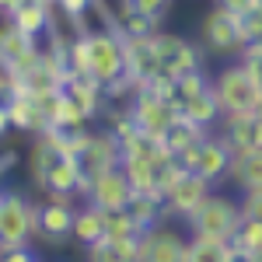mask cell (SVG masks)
Instances as JSON below:
<instances>
[{"label": "cell", "mask_w": 262, "mask_h": 262, "mask_svg": "<svg viewBox=\"0 0 262 262\" xmlns=\"http://www.w3.org/2000/svg\"><path fill=\"white\" fill-rule=\"evenodd\" d=\"M70 70L95 77L101 88L126 77V42L116 28H91L70 46Z\"/></svg>", "instance_id": "cell-1"}, {"label": "cell", "mask_w": 262, "mask_h": 262, "mask_svg": "<svg viewBox=\"0 0 262 262\" xmlns=\"http://www.w3.org/2000/svg\"><path fill=\"white\" fill-rule=\"evenodd\" d=\"M245 213H242V196L234 192H210L206 200L200 203V210L185 221V231L189 234H203V238H224V242H231L234 238V231L242 227Z\"/></svg>", "instance_id": "cell-2"}, {"label": "cell", "mask_w": 262, "mask_h": 262, "mask_svg": "<svg viewBox=\"0 0 262 262\" xmlns=\"http://www.w3.org/2000/svg\"><path fill=\"white\" fill-rule=\"evenodd\" d=\"M213 95L221 105L224 116H234V112H255V105L262 98V81L245 67L242 60H227L213 74Z\"/></svg>", "instance_id": "cell-3"}, {"label": "cell", "mask_w": 262, "mask_h": 262, "mask_svg": "<svg viewBox=\"0 0 262 262\" xmlns=\"http://www.w3.org/2000/svg\"><path fill=\"white\" fill-rule=\"evenodd\" d=\"M200 46L206 49V56H217V60H238L242 49L248 46L245 39V25L238 14H231L227 7L213 4L200 21Z\"/></svg>", "instance_id": "cell-4"}, {"label": "cell", "mask_w": 262, "mask_h": 262, "mask_svg": "<svg viewBox=\"0 0 262 262\" xmlns=\"http://www.w3.org/2000/svg\"><path fill=\"white\" fill-rule=\"evenodd\" d=\"M32 234H39V206L21 192H0V248L28 245Z\"/></svg>", "instance_id": "cell-5"}, {"label": "cell", "mask_w": 262, "mask_h": 262, "mask_svg": "<svg viewBox=\"0 0 262 262\" xmlns=\"http://www.w3.org/2000/svg\"><path fill=\"white\" fill-rule=\"evenodd\" d=\"M185 248H189V234L175 224L161 221L140 234L137 262H185Z\"/></svg>", "instance_id": "cell-6"}, {"label": "cell", "mask_w": 262, "mask_h": 262, "mask_svg": "<svg viewBox=\"0 0 262 262\" xmlns=\"http://www.w3.org/2000/svg\"><path fill=\"white\" fill-rule=\"evenodd\" d=\"M213 192V182H206L203 175H196V171H179L175 175V182L164 189V210H168V217H175V221H189L196 210H200V203L206 200Z\"/></svg>", "instance_id": "cell-7"}, {"label": "cell", "mask_w": 262, "mask_h": 262, "mask_svg": "<svg viewBox=\"0 0 262 262\" xmlns=\"http://www.w3.org/2000/svg\"><path fill=\"white\" fill-rule=\"evenodd\" d=\"M129 116L137 122V129H143V133L154 137V140H164V133L182 119L175 101H164V98H158V95H150V91H137V98L129 105Z\"/></svg>", "instance_id": "cell-8"}, {"label": "cell", "mask_w": 262, "mask_h": 262, "mask_svg": "<svg viewBox=\"0 0 262 262\" xmlns=\"http://www.w3.org/2000/svg\"><path fill=\"white\" fill-rule=\"evenodd\" d=\"M77 164H81L84 179L91 182L95 175L101 171H112L122 164V147H119V137L112 129H91L88 140H84L81 154H77Z\"/></svg>", "instance_id": "cell-9"}, {"label": "cell", "mask_w": 262, "mask_h": 262, "mask_svg": "<svg viewBox=\"0 0 262 262\" xmlns=\"http://www.w3.org/2000/svg\"><path fill=\"white\" fill-rule=\"evenodd\" d=\"M231 161H234V154H231V147L224 143L221 133H206L196 147V158L189 161V171H196L203 175L206 182H213V185H221L227 182L231 175Z\"/></svg>", "instance_id": "cell-10"}, {"label": "cell", "mask_w": 262, "mask_h": 262, "mask_svg": "<svg viewBox=\"0 0 262 262\" xmlns=\"http://www.w3.org/2000/svg\"><path fill=\"white\" fill-rule=\"evenodd\" d=\"M84 200L95 203L98 210H105V213H116V210H126V206H129L133 185H129L126 175H122V168H112V171H101V175H95V179L88 182Z\"/></svg>", "instance_id": "cell-11"}, {"label": "cell", "mask_w": 262, "mask_h": 262, "mask_svg": "<svg viewBox=\"0 0 262 262\" xmlns=\"http://www.w3.org/2000/svg\"><path fill=\"white\" fill-rule=\"evenodd\" d=\"M217 133L224 137V143L231 147V154H252L262 150V119L255 112H234V116H221Z\"/></svg>", "instance_id": "cell-12"}, {"label": "cell", "mask_w": 262, "mask_h": 262, "mask_svg": "<svg viewBox=\"0 0 262 262\" xmlns=\"http://www.w3.org/2000/svg\"><path fill=\"white\" fill-rule=\"evenodd\" d=\"M74 213L77 206L70 203V196L49 192V200L39 206V234L49 238V245H63L74 234Z\"/></svg>", "instance_id": "cell-13"}, {"label": "cell", "mask_w": 262, "mask_h": 262, "mask_svg": "<svg viewBox=\"0 0 262 262\" xmlns=\"http://www.w3.org/2000/svg\"><path fill=\"white\" fill-rule=\"evenodd\" d=\"M11 18H14V28L18 32L39 39V35L49 32V25H53V0H21Z\"/></svg>", "instance_id": "cell-14"}, {"label": "cell", "mask_w": 262, "mask_h": 262, "mask_svg": "<svg viewBox=\"0 0 262 262\" xmlns=\"http://www.w3.org/2000/svg\"><path fill=\"white\" fill-rule=\"evenodd\" d=\"M105 231H108V213L98 210L95 203H84L81 210L74 213V234H70V242H77L81 248H88V245L101 242Z\"/></svg>", "instance_id": "cell-15"}, {"label": "cell", "mask_w": 262, "mask_h": 262, "mask_svg": "<svg viewBox=\"0 0 262 262\" xmlns=\"http://www.w3.org/2000/svg\"><path fill=\"white\" fill-rule=\"evenodd\" d=\"M179 112L185 122H192V126H200V129H210L213 133V126L221 122V105H217V95H213V88L210 91H203V95H196V98L189 101H179Z\"/></svg>", "instance_id": "cell-16"}, {"label": "cell", "mask_w": 262, "mask_h": 262, "mask_svg": "<svg viewBox=\"0 0 262 262\" xmlns=\"http://www.w3.org/2000/svg\"><path fill=\"white\" fill-rule=\"evenodd\" d=\"M238 248L234 242L224 238H203V234H189V248H185V262H234Z\"/></svg>", "instance_id": "cell-17"}, {"label": "cell", "mask_w": 262, "mask_h": 262, "mask_svg": "<svg viewBox=\"0 0 262 262\" xmlns=\"http://www.w3.org/2000/svg\"><path fill=\"white\" fill-rule=\"evenodd\" d=\"M227 182L234 185V192H255L262 189V150H252V154H238L231 161V175Z\"/></svg>", "instance_id": "cell-18"}, {"label": "cell", "mask_w": 262, "mask_h": 262, "mask_svg": "<svg viewBox=\"0 0 262 262\" xmlns=\"http://www.w3.org/2000/svg\"><path fill=\"white\" fill-rule=\"evenodd\" d=\"M234 248L242 252V255H255V252H262V221H252V217H245L242 227L234 231Z\"/></svg>", "instance_id": "cell-19"}, {"label": "cell", "mask_w": 262, "mask_h": 262, "mask_svg": "<svg viewBox=\"0 0 262 262\" xmlns=\"http://www.w3.org/2000/svg\"><path fill=\"white\" fill-rule=\"evenodd\" d=\"M122 11H133V14H140V18H150L154 25H161L164 14L171 11V0H119Z\"/></svg>", "instance_id": "cell-20"}, {"label": "cell", "mask_w": 262, "mask_h": 262, "mask_svg": "<svg viewBox=\"0 0 262 262\" xmlns=\"http://www.w3.org/2000/svg\"><path fill=\"white\" fill-rule=\"evenodd\" d=\"M0 262H39V252L32 245H18V248H0Z\"/></svg>", "instance_id": "cell-21"}, {"label": "cell", "mask_w": 262, "mask_h": 262, "mask_svg": "<svg viewBox=\"0 0 262 262\" xmlns=\"http://www.w3.org/2000/svg\"><path fill=\"white\" fill-rule=\"evenodd\" d=\"M242 213L252 221H262V189L255 192H242Z\"/></svg>", "instance_id": "cell-22"}, {"label": "cell", "mask_w": 262, "mask_h": 262, "mask_svg": "<svg viewBox=\"0 0 262 262\" xmlns=\"http://www.w3.org/2000/svg\"><path fill=\"white\" fill-rule=\"evenodd\" d=\"M242 25H245V39H248V46H252V42H262V7L252 11V14H245Z\"/></svg>", "instance_id": "cell-23"}, {"label": "cell", "mask_w": 262, "mask_h": 262, "mask_svg": "<svg viewBox=\"0 0 262 262\" xmlns=\"http://www.w3.org/2000/svg\"><path fill=\"white\" fill-rule=\"evenodd\" d=\"M221 7H227L231 14H238V18H245V14H252V11H259L262 0H217Z\"/></svg>", "instance_id": "cell-24"}, {"label": "cell", "mask_w": 262, "mask_h": 262, "mask_svg": "<svg viewBox=\"0 0 262 262\" xmlns=\"http://www.w3.org/2000/svg\"><path fill=\"white\" fill-rule=\"evenodd\" d=\"M11 129V116H7V101H0V137Z\"/></svg>", "instance_id": "cell-25"}, {"label": "cell", "mask_w": 262, "mask_h": 262, "mask_svg": "<svg viewBox=\"0 0 262 262\" xmlns=\"http://www.w3.org/2000/svg\"><path fill=\"white\" fill-rule=\"evenodd\" d=\"M255 116H259V119H262V98H259V105H255Z\"/></svg>", "instance_id": "cell-26"}, {"label": "cell", "mask_w": 262, "mask_h": 262, "mask_svg": "<svg viewBox=\"0 0 262 262\" xmlns=\"http://www.w3.org/2000/svg\"><path fill=\"white\" fill-rule=\"evenodd\" d=\"M39 262H42V259H39Z\"/></svg>", "instance_id": "cell-27"}]
</instances>
